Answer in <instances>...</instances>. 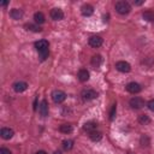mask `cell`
<instances>
[{"mask_svg": "<svg viewBox=\"0 0 154 154\" xmlns=\"http://www.w3.org/2000/svg\"><path fill=\"white\" fill-rule=\"evenodd\" d=\"M7 4H8V1H2V2H0V5H1V6H6Z\"/></svg>", "mask_w": 154, "mask_h": 154, "instance_id": "cell-31", "label": "cell"}, {"mask_svg": "<svg viewBox=\"0 0 154 154\" xmlns=\"http://www.w3.org/2000/svg\"><path fill=\"white\" fill-rule=\"evenodd\" d=\"M52 99L55 103H61L65 101L66 99V94L63 91V90H54L52 93Z\"/></svg>", "mask_w": 154, "mask_h": 154, "instance_id": "cell-5", "label": "cell"}, {"mask_svg": "<svg viewBox=\"0 0 154 154\" xmlns=\"http://www.w3.org/2000/svg\"><path fill=\"white\" fill-rule=\"evenodd\" d=\"M48 47H49V43L47 40H38L35 42V48L37 49L38 52V55H40V59L43 61L48 58L49 55V51H48Z\"/></svg>", "mask_w": 154, "mask_h": 154, "instance_id": "cell-1", "label": "cell"}, {"mask_svg": "<svg viewBox=\"0 0 154 154\" xmlns=\"http://www.w3.org/2000/svg\"><path fill=\"white\" fill-rule=\"evenodd\" d=\"M12 87H13V90H14L16 93H23V91H25V90L28 89V84H26L25 82H22V81L16 82Z\"/></svg>", "mask_w": 154, "mask_h": 154, "instance_id": "cell-10", "label": "cell"}, {"mask_svg": "<svg viewBox=\"0 0 154 154\" xmlns=\"http://www.w3.org/2000/svg\"><path fill=\"white\" fill-rule=\"evenodd\" d=\"M132 4H134L135 6H140V5L144 4V0H134V1H132Z\"/></svg>", "mask_w": 154, "mask_h": 154, "instance_id": "cell-28", "label": "cell"}, {"mask_svg": "<svg viewBox=\"0 0 154 154\" xmlns=\"http://www.w3.org/2000/svg\"><path fill=\"white\" fill-rule=\"evenodd\" d=\"M34 109H35V111L37 109V96L35 97V101H34Z\"/></svg>", "mask_w": 154, "mask_h": 154, "instance_id": "cell-29", "label": "cell"}, {"mask_svg": "<svg viewBox=\"0 0 154 154\" xmlns=\"http://www.w3.org/2000/svg\"><path fill=\"white\" fill-rule=\"evenodd\" d=\"M59 130L63 134H70V132H72V125L71 124H63V125H60Z\"/></svg>", "mask_w": 154, "mask_h": 154, "instance_id": "cell-21", "label": "cell"}, {"mask_svg": "<svg viewBox=\"0 0 154 154\" xmlns=\"http://www.w3.org/2000/svg\"><path fill=\"white\" fill-rule=\"evenodd\" d=\"M13 135H14V132H13V130L10 129V128H2V129L0 130V136H1L4 140H10V138L13 137Z\"/></svg>", "mask_w": 154, "mask_h": 154, "instance_id": "cell-11", "label": "cell"}, {"mask_svg": "<svg viewBox=\"0 0 154 154\" xmlns=\"http://www.w3.org/2000/svg\"><path fill=\"white\" fill-rule=\"evenodd\" d=\"M34 19H35V23L36 24H43L45 23V20H46V18H45V14L42 13V12H36L35 14H34Z\"/></svg>", "mask_w": 154, "mask_h": 154, "instance_id": "cell-17", "label": "cell"}, {"mask_svg": "<svg viewBox=\"0 0 154 154\" xmlns=\"http://www.w3.org/2000/svg\"><path fill=\"white\" fill-rule=\"evenodd\" d=\"M63 148L66 152L71 150L73 148V141L72 140H65V141H63Z\"/></svg>", "mask_w": 154, "mask_h": 154, "instance_id": "cell-22", "label": "cell"}, {"mask_svg": "<svg viewBox=\"0 0 154 154\" xmlns=\"http://www.w3.org/2000/svg\"><path fill=\"white\" fill-rule=\"evenodd\" d=\"M147 106H148V108H149L150 111H153V112H154V99H153V100H150V101L148 102V105H147Z\"/></svg>", "mask_w": 154, "mask_h": 154, "instance_id": "cell-26", "label": "cell"}, {"mask_svg": "<svg viewBox=\"0 0 154 154\" xmlns=\"http://www.w3.org/2000/svg\"><path fill=\"white\" fill-rule=\"evenodd\" d=\"M116 69L119 71V72H130V70H131V66H130V64L129 63H126V61H117L116 63Z\"/></svg>", "mask_w": 154, "mask_h": 154, "instance_id": "cell-6", "label": "cell"}, {"mask_svg": "<svg viewBox=\"0 0 154 154\" xmlns=\"http://www.w3.org/2000/svg\"><path fill=\"white\" fill-rule=\"evenodd\" d=\"M102 42H103L102 37H101V36H97V35H94V36H91V37L89 38V45H90L93 48L100 47V46L102 45Z\"/></svg>", "mask_w": 154, "mask_h": 154, "instance_id": "cell-9", "label": "cell"}, {"mask_svg": "<svg viewBox=\"0 0 154 154\" xmlns=\"http://www.w3.org/2000/svg\"><path fill=\"white\" fill-rule=\"evenodd\" d=\"M116 10L119 14H128L131 10V6L128 1H124V0H120L118 2H116Z\"/></svg>", "mask_w": 154, "mask_h": 154, "instance_id": "cell-2", "label": "cell"}, {"mask_svg": "<svg viewBox=\"0 0 154 154\" xmlns=\"http://www.w3.org/2000/svg\"><path fill=\"white\" fill-rule=\"evenodd\" d=\"M81 96L84 101H90V100H94L97 97V93L94 89H84V90H82Z\"/></svg>", "mask_w": 154, "mask_h": 154, "instance_id": "cell-3", "label": "cell"}, {"mask_svg": "<svg viewBox=\"0 0 154 154\" xmlns=\"http://www.w3.org/2000/svg\"><path fill=\"white\" fill-rule=\"evenodd\" d=\"M138 122L141 123V124H148V123H150V119H149V117L147 116V114H142V116H140L138 117Z\"/></svg>", "mask_w": 154, "mask_h": 154, "instance_id": "cell-24", "label": "cell"}, {"mask_svg": "<svg viewBox=\"0 0 154 154\" xmlns=\"http://www.w3.org/2000/svg\"><path fill=\"white\" fill-rule=\"evenodd\" d=\"M96 128H97V123H96V122H87V123L83 125L84 131H88V132H93V131H95Z\"/></svg>", "mask_w": 154, "mask_h": 154, "instance_id": "cell-15", "label": "cell"}, {"mask_svg": "<svg viewBox=\"0 0 154 154\" xmlns=\"http://www.w3.org/2000/svg\"><path fill=\"white\" fill-rule=\"evenodd\" d=\"M141 89H142L141 85L138 83H136V82H130V83L126 84V90L129 93H131V94H137V93L141 91Z\"/></svg>", "mask_w": 154, "mask_h": 154, "instance_id": "cell-7", "label": "cell"}, {"mask_svg": "<svg viewBox=\"0 0 154 154\" xmlns=\"http://www.w3.org/2000/svg\"><path fill=\"white\" fill-rule=\"evenodd\" d=\"M35 154H47V153H46L45 150H38V152H36Z\"/></svg>", "mask_w": 154, "mask_h": 154, "instance_id": "cell-30", "label": "cell"}, {"mask_svg": "<svg viewBox=\"0 0 154 154\" xmlns=\"http://www.w3.org/2000/svg\"><path fill=\"white\" fill-rule=\"evenodd\" d=\"M38 112L42 117H47L48 116V103L47 100H42L40 106H38Z\"/></svg>", "mask_w": 154, "mask_h": 154, "instance_id": "cell-13", "label": "cell"}, {"mask_svg": "<svg viewBox=\"0 0 154 154\" xmlns=\"http://www.w3.org/2000/svg\"><path fill=\"white\" fill-rule=\"evenodd\" d=\"M116 112H117V105L113 103V105H112V108H111V112H109V119H111V120L114 119V117H116Z\"/></svg>", "mask_w": 154, "mask_h": 154, "instance_id": "cell-25", "label": "cell"}, {"mask_svg": "<svg viewBox=\"0 0 154 154\" xmlns=\"http://www.w3.org/2000/svg\"><path fill=\"white\" fill-rule=\"evenodd\" d=\"M78 79L81 81V82H87L88 79H89V72L85 70V69H81L79 71H78Z\"/></svg>", "mask_w": 154, "mask_h": 154, "instance_id": "cell-16", "label": "cell"}, {"mask_svg": "<svg viewBox=\"0 0 154 154\" xmlns=\"http://www.w3.org/2000/svg\"><path fill=\"white\" fill-rule=\"evenodd\" d=\"M142 17H143V19H146L148 22H153L154 20V12L153 11H144L142 13Z\"/></svg>", "mask_w": 154, "mask_h": 154, "instance_id": "cell-23", "label": "cell"}, {"mask_svg": "<svg viewBox=\"0 0 154 154\" xmlns=\"http://www.w3.org/2000/svg\"><path fill=\"white\" fill-rule=\"evenodd\" d=\"M10 17L12 19H14V20L20 19L23 17V10H20V8H12L11 12H10Z\"/></svg>", "mask_w": 154, "mask_h": 154, "instance_id": "cell-14", "label": "cell"}, {"mask_svg": "<svg viewBox=\"0 0 154 154\" xmlns=\"http://www.w3.org/2000/svg\"><path fill=\"white\" fill-rule=\"evenodd\" d=\"M25 29L26 30H30V31H34V32H40L42 30L38 24H31V23L25 24Z\"/></svg>", "mask_w": 154, "mask_h": 154, "instance_id": "cell-19", "label": "cell"}, {"mask_svg": "<svg viewBox=\"0 0 154 154\" xmlns=\"http://www.w3.org/2000/svg\"><path fill=\"white\" fill-rule=\"evenodd\" d=\"M51 18H52L53 20H61V19L64 18V12H63V10H60V8H58V7L53 8V10L51 11Z\"/></svg>", "mask_w": 154, "mask_h": 154, "instance_id": "cell-8", "label": "cell"}, {"mask_svg": "<svg viewBox=\"0 0 154 154\" xmlns=\"http://www.w3.org/2000/svg\"><path fill=\"white\" fill-rule=\"evenodd\" d=\"M129 103H130L131 108H134V109H140V108H142V107L144 106V100H143L142 97H140V96H135V97L130 99Z\"/></svg>", "mask_w": 154, "mask_h": 154, "instance_id": "cell-4", "label": "cell"}, {"mask_svg": "<svg viewBox=\"0 0 154 154\" xmlns=\"http://www.w3.org/2000/svg\"><path fill=\"white\" fill-rule=\"evenodd\" d=\"M81 12H82V14L84 17H89V16H91L94 13V7L91 5H89V4H85V5H83L81 7Z\"/></svg>", "mask_w": 154, "mask_h": 154, "instance_id": "cell-12", "label": "cell"}, {"mask_svg": "<svg viewBox=\"0 0 154 154\" xmlns=\"http://www.w3.org/2000/svg\"><path fill=\"white\" fill-rule=\"evenodd\" d=\"M0 154H12V153H11V150L7 149V148H1V149H0Z\"/></svg>", "mask_w": 154, "mask_h": 154, "instance_id": "cell-27", "label": "cell"}, {"mask_svg": "<svg viewBox=\"0 0 154 154\" xmlns=\"http://www.w3.org/2000/svg\"><path fill=\"white\" fill-rule=\"evenodd\" d=\"M53 154H61V153H60V152H59V150H57V152H54V153H53Z\"/></svg>", "mask_w": 154, "mask_h": 154, "instance_id": "cell-32", "label": "cell"}, {"mask_svg": "<svg viewBox=\"0 0 154 154\" xmlns=\"http://www.w3.org/2000/svg\"><path fill=\"white\" fill-rule=\"evenodd\" d=\"M89 137H90V140L91 141H94V142H96V141H100L101 138H102V134L100 132V131H93V132H89Z\"/></svg>", "mask_w": 154, "mask_h": 154, "instance_id": "cell-20", "label": "cell"}, {"mask_svg": "<svg viewBox=\"0 0 154 154\" xmlns=\"http://www.w3.org/2000/svg\"><path fill=\"white\" fill-rule=\"evenodd\" d=\"M91 65L93 66H95V67H99L100 65H101V63H102V57L100 55V54H96V55H93V58H91Z\"/></svg>", "mask_w": 154, "mask_h": 154, "instance_id": "cell-18", "label": "cell"}]
</instances>
